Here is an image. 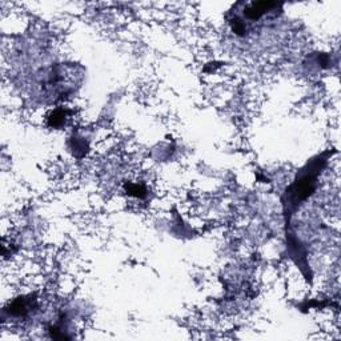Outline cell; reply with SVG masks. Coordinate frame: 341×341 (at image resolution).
Masks as SVG:
<instances>
[{
    "instance_id": "cell-1",
    "label": "cell",
    "mask_w": 341,
    "mask_h": 341,
    "mask_svg": "<svg viewBox=\"0 0 341 341\" xmlns=\"http://www.w3.org/2000/svg\"><path fill=\"white\" fill-rule=\"evenodd\" d=\"M34 303L35 300H31V299H16L9 307V313L16 317H26L35 306Z\"/></svg>"
},
{
    "instance_id": "cell-2",
    "label": "cell",
    "mask_w": 341,
    "mask_h": 341,
    "mask_svg": "<svg viewBox=\"0 0 341 341\" xmlns=\"http://www.w3.org/2000/svg\"><path fill=\"white\" fill-rule=\"evenodd\" d=\"M68 120V111L67 109H63V108H58L55 109L54 112L51 113L50 117H48V123H50L51 127L54 128H60L63 127Z\"/></svg>"
},
{
    "instance_id": "cell-3",
    "label": "cell",
    "mask_w": 341,
    "mask_h": 341,
    "mask_svg": "<svg viewBox=\"0 0 341 341\" xmlns=\"http://www.w3.org/2000/svg\"><path fill=\"white\" fill-rule=\"evenodd\" d=\"M126 189H127V192L130 193V195L136 196V198H144V196H145V193H147V191H145V188H144L143 185L134 184V183L127 184Z\"/></svg>"
}]
</instances>
